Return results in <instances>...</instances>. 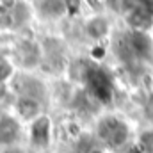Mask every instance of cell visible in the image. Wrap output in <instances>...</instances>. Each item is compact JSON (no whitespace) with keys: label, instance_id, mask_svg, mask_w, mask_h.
Wrapping results in <instances>:
<instances>
[{"label":"cell","instance_id":"7a4b0ae2","mask_svg":"<svg viewBox=\"0 0 153 153\" xmlns=\"http://www.w3.org/2000/svg\"><path fill=\"white\" fill-rule=\"evenodd\" d=\"M125 20L132 32H150L153 27V14L146 5V0H143V4H130L125 11Z\"/></svg>","mask_w":153,"mask_h":153},{"label":"cell","instance_id":"7c38bea8","mask_svg":"<svg viewBox=\"0 0 153 153\" xmlns=\"http://www.w3.org/2000/svg\"><path fill=\"white\" fill-rule=\"evenodd\" d=\"M126 153H144V152L139 148V144H137V143H134V144H130V146H128Z\"/></svg>","mask_w":153,"mask_h":153},{"label":"cell","instance_id":"277c9868","mask_svg":"<svg viewBox=\"0 0 153 153\" xmlns=\"http://www.w3.org/2000/svg\"><path fill=\"white\" fill-rule=\"evenodd\" d=\"M22 137V123L11 114H0V146L11 148Z\"/></svg>","mask_w":153,"mask_h":153},{"label":"cell","instance_id":"4fadbf2b","mask_svg":"<svg viewBox=\"0 0 153 153\" xmlns=\"http://www.w3.org/2000/svg\"><path fill=\"white\" fill-rule=\"evenodd\" d=\"M84 153H105L103 148H98V146H91V148H87Z\"/></svg>","mask_w":153,"mask_h":153},{"label":"cell","instance_id":"9c48e42d","mask_svg":"<svg viewBox=\"0 0 153 153\" xmlns=\"http://www.w3.org/2000/svg\"><path fill=\"white\" fill-rule=\"evenodd\" d=\"M143 116H144V119L148 123L153 125V91L144 98V102H143Z\"/></svg>","mask_w":153,"mask_h":153},{"label":"cell","instance_id":"ba28073f","mask_svg":"<svg viewBox=\"0 0 153 153\" xmlns=\"http://www.w3.org/2000/svg\"><path fill=\"white\" fill-rule=\"evenodd\" d=\"M135 143L139 144V148L144 153H153V126L148 130H143Z\"/></svg>","mask_w":153,"mask_h":153},{"label":"cell","instance_id":"9a60e30c","mask_svg":"<svg viewBox=\"0 0 153 153\" xmlns=\"http://www.w3.org/2000/svg\"><path fill=\"white\" fill-rule=\"evenodd\" d=\"M150 82H152V91H153V75H152V78H150Z\"/></svg>","mask_w":153,"mask_h":153},{"label":"cell","instance_id":"8fae6325","mask_svg":"<svg viewBox=\"0 0 153 153\" xmlns=\"http://www.w3.org/2000/svg\"><path fill=\"white\" fill-rule=\"evenodd\" d=\"M94 59H102L103 55H105V50H103V46H94L93 48V53H91Z\"/></svg>","mask_w":153,"mask_h":153},{"label":"cell","instance_id":"8992f818","mask_svg":"<svg viewBox=\"0 0 153 153\" xmlns=\"http://www.w3.org/2000/svg\"><path fill=\"white\" fill-rule=\"evenodd\" d=\"M128 48L135 57H148L153 50V41L148 32H132L128 34Z\"/></svg>","mask_w":153,"mask_h":153},{"label":"cell","instance_id":"52a82bcc","mask_svg":"<svg viewBox=\"0 0 153 153\" xmlns=\"http://www.w3.org/2000/svg\"><path fill=\"white\" fill-rule=\"evenodd\" d=\"M109 32H111V23L103 16H93L91 20L85 22V34L91 39L100 41V39L105 38Z\"/></svg>","mask_w":153,"mask_h":153},{"label":"cell","instance_id":"5bb4252c","mask_svg":"<svg viewBox=\"0 0 153 153\" xmlns=\"http://www.w3.org/2000/svg\"><path fill=\"white\" fill-rule=\"evenodd\" d=\"M5 94V85H4V82H0V98Z\"/></svg>","mask_w":153,"mask_h":153},{"label":"cell","instance_id":"6da1fadb","mask_svg":"<svg viewBox=\"0 0 153 153\" xmlns=\"http://www.w3.org/2000/svg\"><path fill=\"white\" fill-rule=\"evenodd\" d=\"M96 137L103 144H107L109 148L121 150L130 141V128L121 117L105 116V117L100 119V123L96 126Z\"/></svg>","mask_w":153,"mask_h":153},{"label":"cell","instance_id":"3957f363","mask_svg":"<svg viewBox=\"0 0 153 153\" xmlns=\"http://www.w3.org/2000/svg\"><path fill=\"white\" fill-rule=\"evenodd\" d=\"M52 135H53V123L46 114H41L34 121L29 123V141L36 148H48L52 144Z\"/></svg>","mask_w":153,"mask_h":153},{"label":"cell","instance_id":"30bf717a","mask_svg":"<svg viewBox=\"0 0 153 153\" xmlns=\"http://www.w3.org/2000/svg\"><path fill=\"white\" fill-rule=\"evenodd\" d=\"M66 2V11L70 13H76L80 9V0H64Z\"/></svg>","mask_w":153,"mask_h":153},{"label":"cell","instance_id":"5b68a950","mask_svg":"<svg viewBox=\"0 0 153 153\" xmlns=\"http://www.w3.org/2000/svg\"><path fill=\"white\" fill-rule=\"evenodd\" d=\"M14 111H16L20 119L29 121V123L43 114L41 102L36 100V98H29V96H18L16 102H14Z\"/></svg>","mask_w":153,"mask_h":153}]
</instances>
